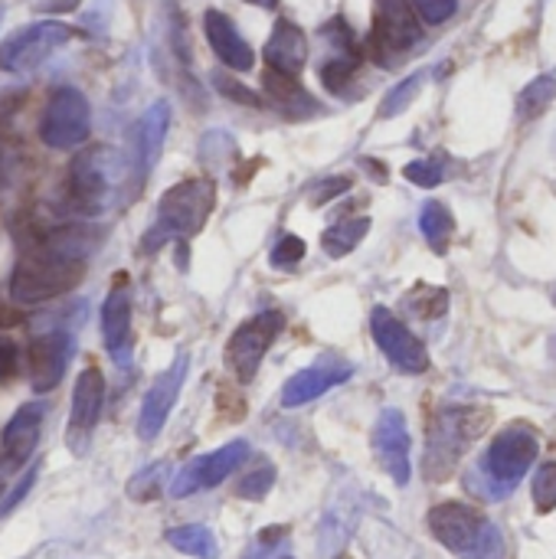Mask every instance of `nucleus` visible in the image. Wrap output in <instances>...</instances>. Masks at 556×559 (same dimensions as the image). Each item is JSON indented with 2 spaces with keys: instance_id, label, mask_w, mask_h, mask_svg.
Wrapping results in <instances>:
<instances>
[{
  "instance_id": "nucleus-1",
  "label": "nucleus",
  "mask_w": 556,
  "mask_h": 559,
  "mask_svg": "<svg viewBox=\"0 0 556 559\" xmlns=\"http://www.w3.org/2000/svg\"><path fill=\"white\" fill-rule=\"evenodd\" d=\"M23 252L10 272V295L20 305H43L72 292L85 278V262L49 249L36 236L20 239Z\"/></svg>"
},
{
  "instance_id": "nucleus-2",
  "label": "nucleus",
  "mask_w": 556,
  "mask_h": 559,
  "mask_svg": "<svg viewBox=\"0 0 556 559\" xmlns=\"http://www.w3.org/2000/svg\"><path fill=\"white\" fill-rule=\"evenodd\" d=\"M541 455V439L531 426L518 423L508 426L495 436V442L488 445L475 478H469V488L478 491L488 501H501L508 498L531 472V465Z\"/></svg>"
},
{
  "instance_id": "nucleus-3",
  "label": "nucleus",
  "mask_w": 556,
  "mask_h": 559,
  "mask_svg": "<svg viewBox=\"0 0 556 559\" xmlns=\"http://www.w3.org/2000/svg\"><path fill=\"white\" fill-rule=\"evenodd\" d=\"M121 157L118 151L98 144L85 147L72 157L66 174V203L79 216H102L115 200L121 187Z\"/></svg>"
},
{
  "instance_id": "nucleus-4",
  "label": "nucleus",
  "mask_w": 556,
  "mask_h": 559,
  "mask_svg": "<svg viewBox=\"0 0 556 559\" xmlns=\"http://www.w3.org/2000/svg\"><path fill=\"white\" fill-rule=\"evenodd\" d=\"M433 537L462 559H505V534L475 508L449 501L429 511Z\"/></svg>"
},
{
  "instance_id": "nucleus-5",
  "label": "nucleus",
  "mask_w": 556,
  "mask_h": 559,
  "mask_svg": "<svg viewBox=\"0 0 556 559\" xmlns=\"http://www.w3.org/2000/svg\"><path fill=\"white\" fill-rule=\"evenodd\" d=\"M213 206H216V187H213V180H203V177L180 180L177 187H170L161 197V203H157V223L147 233L144 249L154 252L157 246H164L174 236L177 239L197 236L206 226Z\"/></svg>"
},
{
  "instance_id": "nucleus-6",
  "label": "nucleus",
  "mask_w": 556,
  "mask_h": 559,
  "mask_svg": "<svg viewBox=\"0 0 556 559\" xmlns=\"http://www.w3.org/2000/svg\"><path fill=\"white\" fill-rule=\"evenodd\" d=\"M488 423V413H478L472 406H452L442 409L433 423L429 432V449H426V475L433 481H442L456 472L459 459L469 452V445L482 436Z\"/></svg>"
},
{
  "instance_id": "nucleus-7",
  "label": "nucleus",
  "mask_w": 556,
  "mask_h": 559,
  "mask_svg": "<svg viewBox=\"0 0 556 559\" xmlns=\"http://www.w3.org/2000/svg\"><path fill=\"white\" fill-rule=\"evenodd\" d=\"M88 131H92L88 98L72 85L56 88L49 95L46 108H43V118H39L43 144L52 147V151H72V147L88 141Z\"/></svg>"
},
{
  "instance_id": "nucleus-8",
  "label": "nucleus",
  "mask_w": 556,
  "mask_h": 559,
  "mask_svg": "<svg viewBox=\"0 0 556 559\" xmlns=\"http://www.w3.org/2000/svg\"><path fill=\"white\" fill-rule=\"evenodd\" d=\"M72 39V26L59 20H36L0 43V69L3 72H29L43 59H49L59 46Z\"/></svg>"
},
{
  "instance_id": "nucleus-9",
  "label": "nucleus",
  "mask_w": 556,
  "mask_h": 559,
  "mask_svg": "<svg viewBox=\"0 0 556 559\" xmlns=\"http://www.w3.org/2000/svg\"><path fill=\"white\" fill-rule=\"evenodd\" d=\"M282 328H285V318L279 311H262L252 321H246L242 328H236V334L226 344V364L239 383L256 380L259 364H262L265 350L272 347V341L282 334Z\"/></svg>"
},
{
  "instance_id": "nucleus-10",
  "label": "nucleus",
  "mask_w": 556,
  "mask_h": 559,
  "mask_svg": "<svg viewBox=\"0 0 556 559\" xmlns=\"http://www.w3.org/2000/svg\"><path fill=\"white\" fill-rule=\"evenodd\" d=\"M419 43V16L410 0H377L370 49L380 66H393V56Z\"/></svg>"
},
{
  "instance_id": "nucleus-11",
  "label": "nucleus",
  "mask_w": 556,
  "mask_h": 559,
  "mask_svg": "<svg viewBox=\"0 0 556 559\" xmlns=\"http://www.w3.org/2000/svg\"><path fill=\"white\" fill-rule=\"evenodd\" d=\"M102 406H105V377L98 367H85L75 377L72 409H69V426H66V445L72 449V455L88 452V442L102 419Z\"/></svg>"
},
{
  "instance_id": "nucleus-12",
  "label": "nucleus",
  "mask_w": 556,
  "mask_h": 559,
  "mask_svg": "<svg viewBox=\"0 0 556 559\" xmlns=\"http://www.w3.org/2000/svg\"><path fill=\"white\" fill-rule=\"evenodd\" d=\"M370 445L380 468L397 481V488H406L413 478V439H410L406 416L400 409H383L377 416Z\"/></svg>"
},
{
  "instance_id": "nucleus-13",
  "label": "nucleus",
  "mask_w": 556,
  "mask_h": 559,
  "mask_svg": "<svg viewBox=\"0 0 556 559\" xmlns=\"http://www.w3.org/2000/svg\"><path fill=\"white\" fill-rule=\"evenodd\" d=\"M246 459H249V442L236 439V442H229V445H223V449H216L210 455H200V459L187 462L170 481V498H190L197 491L223 485Z\"/></svg>"
},
{
  "instance_id": "nucleus-14",
  "label": "nucleus",
  "mask_w": 556,
  "mask_h": 559,
  "mask_svg": "<svg viewBox=\"0 0 556 559\" xmlns=\"http://www.w3.org/2000/svg\"><path fill=\"white\" fill-rule=\"evenodd\" d=\"M370 331H374V341L383 350V357L400 373H426L429 370V354H426L423 341L397 314H390L387 308H374Z\"/></svg>"
},
{
  "instance_id": "nucleus-15",
  "label": "nucleus",
  "mask_w": 556,
  "mask_h": 559,
  "mask_svg": "<svg viewBox=\"0 0 556 559\" xmlns=\"http://www.w3.org/2000/svg\"><path fill=\"white\" fill-rule=\"evenodd\" d=\"M187 367H190V357L180 354V357L151 383V390L144 393L141 413H138V439H141V442H154V439L161 436V429H164V423H167V416H170V409H174V403H177V396H180V386H184V380H187Z\"/></svg>"
},
{
  "instance_id": "nucleus-16",
  "label": "nucleus",
  "mask_w": 556,
  "mask_h": 559,
  "mask_svg": "<svg viewBox=\"0 0 556 559\" xmlns=\"http://www.w3.org/2000/svg\"><path fill=\"white\" fill-rule=\"evenodd\" d=\"M72 357V334L69 331H43L29 341L26 370L33 393H49L66 377V364Z\"/></svg>"
},
{
  "instance_id": "nucleus-17",
  "label": "nucleus",
  "mask_w": 556,
  "mask_h": 559,
  "mask_svg": "<svg viewBox=\"0 0 556 559\" xmlns=\"http://www.w3.org/2000/svg\"><path fill=\"white\" fill-rule=\"evenodd\" d=\"M43 419H46V403H23L10 423L3 426L0 436V449H3V462L10 468H20L39 445V432H43Z\"/></svg>"
},
{
  "instance_id": "nucleus-18",
  "label": "nucleus",
  "mask_w": 556,
  "mask_h": 559,
  "mask_svg": "<svg viewBox=\"0 0 556 559\" xmlns=\"http://www.w3.org/2000/svg\"><path fill=\"white\" fill-rule=\"evenodd\" d=\"M203 33H206V43L210 49L216 52V59L236 72H249L256 56H252V46L239 36L236 23L223 13V10H206L203 13Z\"/></svg>"
},
{
  "instance_id": "nucleus-19",
  "label": "nucleus",
  "mask_w": 556,
  "mask_h": 559,
  "mask_svg": "<svg viewBox=\"0 0 556 559\" xmlns=\"http://www.w3.org/2000/svg\"><path fill=\"white\" fill-rule=\"evenodd\" d=\"M351 377H354V367H347V364H315V367L295 373V377L285 383V390H282V406H285V409H298V406H305V403L324 396L328 390L347 383Z\"/></svg>"
},
{
  "instance_id": "nucleus-20",
  "label": "nucleus",
  "mask_w": 556,
  "mask_h": 559,
  "mask_svg": "<svg viewBox=\"0 0 556 559\" xmlns=\"http://www.w3.org/2000/svg\"><path fill=\"white\" fill-rule=\"evenodd\" d=\"M102 341L115 364H128L131 354V295L128 288H111L102 305Z\"/></svg>"
},
{
  "instance_id": "nucleus-21",
  "label": "nucleus",
  "mask_w": 556,
  "mask_h": 559,
  "mask_svg": "<svg viewBox=\"0 0 556 559\" xmlns=\"http://www.w3.org/2000/svg\"><path fill=\"white\" fill-rule=\"evenodd\" d=\"M265 62L272 72L298 75L308 62V39H305L301 26H295L292 20H279L265 43Z\"/></svg>"
},
{
  "instance_id": "nucleus-22",
  "label": "nucleus",
  "mask_w": 556,
  "mask_h": 559,
  "mask_svg": "<svg viewBox=\"0 0 556 559\" xmlns=\"http://www.w3.org/2000/svg\"><path fill=\"white\" fill-rule=\"evenodd\" d=\"M167 128H170V105L167 102H154L141 115L138 131H134V154H138V174L141 177L151 174V167L157 164L164 138H167Z\"/></svg>"
},
{
  "instance_id": "nucleus-23",
  "label": "nucleus",
  "mask_w": 556,
  "mask_h": 559,
  "mask_svg": "<svg viewBox=\"0 0 556 559\" xmlns=\"http://www.w3.org/2000/svg\"><path fill=\"white\" fill-rule=\"evenodd\" d=\"M262 88H265V98L288 118H308L318 111V102L311 98V92L295 75H282V72L265 69Z\"/></svg>"
},
{
  "instance_id": "nucleus-24",
  "label": "nucleus",
  "mask_w": 556,
  "mask_h": 559,
  "mask_svg": "<svg viewBox=\"0 0 556 559\" xmlns=\"http://www.w3.org/2000/svg\"><path fill=\"white\" fill-rule=\"evenodd\" d=\"M167 544L184 557L216 559V537L203 524H184V527L167 531Z\"/></svg>"
},
{
  "instance_id": "nucleus-25",
  "label": "nucleus",
  "mask_w": 556,
  "mask_h": 559,
  "mask_svg": "<svg viewBox=\"0 0 556 559\" xmlns=\"http://www.w3.org/2000/svg\"><path fill=\"white\" fill-rule=\"evenodd\" d=\"M367 233H370V219H367V216L344 219V223H338V226L324 229L321 246H324V252H328L331 259H344V255H351V252L364 242V236H367Z\"/></svg>"
},
{
  "instance_id": "nucleus-26",
  "label": "nucleus",
  "mask_w": 556,
  "mask_h": 559,
  "mask_svg": "<svg viewBox=\"0 0 556 559\" xmlns=\"http://www.w3.org/2000/svg\"><path fill=\"white\" fill-rule=\"evenodd\" d=\"M419 229H423V236H426V242L436 249V252H446L449 249V239H452V229H456V223H452V213L442 206V203H426L423 206V213H419Z\"/></svg>"
},
{
  "instance_id": "nucleus-27",
  "label": "nucleus",
  "mask_w": 556,
  "mask_h": 559,
  "mask_svg": "<svg viewBox=\"0 0 556 559\" xmlns=\"http://www.w3.org/2000/svg\"><path fill=\"white\" fill-rule=\"evenodd\" d=\"M556 98V79L554 75H537L518 98V115L521 118H541Z\"/></svg>"
},
{
  "instance_id": "nucleus-28",
  "label": "nucleus",
  "mask_w": 556,
  "mask_h": 559,
  "mask_svg": "<svg viewBox=\"0 0 556 559\" xmlns=\"http://www.w3.org/2000/svg\"><path fill=\"white\" fill-rule=\"evenodd\" d=\"M406 308L416 314V318H442L449 311V292L446 288H436V285H416L410 295H406Z\"/></svg>"
},
{
  "instance_id": "nucleus-29",
  "label": "nucleus",
  "mask_w": 556,
  "mask_h": 559,
  "mask_svg": "<svg viewBox=\"0 0 556 559\" xmlns=\"http://www.w3.org/2000/svg\"><path fill=\"white\" fill-rule=\"evenodd\" d=\"M423 82H426V72H413V75H406L403 82H397V85L387 92V98L380 102V118H397V115H403V111L413 105V98L419 95Z\"/></svg>"
},
{
  "instance_id": "nucleus-30",
  "label": "nucleus",
  "mask_w": 556,
  "mask_h": 559,
  "mask_svg": "<svg viewBox=\"0 0 556 559\" xmlns=\"http://www.w3.org/2000/svg\"><path fill=\"white\" fill-rule=\"evenodd\" d=\"M164 475H167V462H154L147 468H141L131 481H128V498L131 501H157L164 491Z\"/></svg>"
},
{
  "instance_id": "nucleus-31",
  "label": "nucleus",
  "mask_w": 556,
  "mask_h": 559,
  "mask_svg": "<svg viewBox=\"0 0 556 559\" xmlns=\"http://www.w3.org/2000/svg\"><path fill=\"white\" fill-rule=\"evenodd\" d=\"M272 485H275V465L265 462V465H259V468H252V472H246L239 478L236 498H242V501H262L272 491Z\"/></svg>"
},
{
  "instance_id": "nucleus-32",
  "label": "nucleus",
  "mask_w": 556,
  "mask_h": 559,
  "mask_svg": "<svg viewBox=\"0 0 556 559\" xmlns=\"http://www.w3.org/2000/svg\"><path fill=\"white\" fill-rule=\"evenodd\" d=\"M531 498H534L537 514L556 511V462H547L537 468V475L531 481Z\"/></svg>"
},
{
  "instance_id": "nucleus-33",
  "label": "nucleus",
  "mask_w": 556,
  "mask_h": 559,
  "mask_svg": "<svg viewBox=\"0 0 556 559\" xmlns=\"http://www.w3.org/2000/svg\"><path fill=\"white\" fill-rule=\"evenodd\" d=\"M354 72H357V56H338V59H331V62L321 66V82L334 95H341L347 88V82L354 79Z\"/></svg>"
},
{
  "instance_id": "nucleus-34",
  "label": "nucleus",
  "mask_w": 556,
  "mask_h": 559,
  "mask_svg": "<svg viewBox=\"0 0 556 559\" xmlns=\"http://www.w3.org/2000/svg\"><path fill=\"white\" fill-rule=\"evenodd\" d=\"M442 174H446V167H442L439 157H423V160H413V164L403 167V177L410 183H416V187H426V190L439 187L442 183Z\"/></svg>"
},
{
  "instance_id": "nucleus-35",
  "label": "nucleus",
  "mask_w": 556,
  "mask_h": 559,
  "mask_svg": "<svg viewBox=\"0 0 556 559\" xmlns=\"http://www.w3.org/2000/svg\"><path fill=\"white\" fill-rule=\"evenodd\" d=\"M305 252H308V246H305L298 236H282L269 259H272V265H275V269L288 272V269H295V265L305 259Z\"/></svg>"
},
{
  "instance_id": "nucleus-36",
  "label": "nucleus",
  "mask_w": 556,
  "mask_h": 559,
  "mask_svg": "<svg viewBox=\"0 0 556 559\" xmlns=\"http://www.w3.org/2000/svg\"><path fill=\"white\" fill-rule=\"evenodd\" d=\"M213 85H216L220 95H226L229 102H239V105H249V108H259V105H262V98H259L249 85L229 79L226 72H213Z\"/></svg>"
},
{
  "instance_id": "nucleus-37",
  "label": "nucleus",
  "mask_w": 556,
  "mask_h": 559,
  "mask_svg": "<svg viewBox=\"0 0 556 559\" xmlns=\"http://www.w3.org/2000/svg\"><path fill=\"white\" fill-rule=\"evenodd\" d=\"M416 16L426 20V23H446L456 10H459V0H410Z\"/></svg>"
},
{
  "instance_id": "nucleus-38",
  "label": "nucleus",
  "mask_w": 556,
  "mask_h": 559,
  "mask_svg": "<svg viewBox=\"0 0 556 559\" xmlns=\"http://www.w3.org/2000/svg\"><path fill=\"white\" fill-rule=\"evenodd\" d=\"M36 472H39V468H29V472L13 485V491L0 501V518L13 514V508H16V504H23V498H26V495H29V488L36 485Z\"/></svg>"
},
{
  "instance_id": "nucleus-39",
  "label": "nucleus",
  "mask_w": 556,
  "mask_h": 559,
  "mask_svg": "<svg viewBox=\"0 0 556 559\" xmlns=\"http://www.w3.org/2000/svg\"><path fill=\"white\" fill-rule=\"evenodd\" d=\"M347 190H351V180H347V177H328V180H321V183L315 187L311 200H315V203H328V200H334V197H341V193H347Z\"/></svg>"
},
{
  "instance_id": "nucleus-40",
  "label": "nucleus",
  "mask_w": 556,
  "mask_h": 559,
  "mask_svg": "<svg viewBox=\"0 0 556 559\" xmlns=\"http://www.w3.org/2000/svg\"><path fill=\"white\" fill-rule=\"evenodd\" d=\"M20 367V350L10 337L0 334V380H10Z\"/></svg>"
},
{
  "instance_id": "nucleus-41",
  "label": "nucleus",
  "mask_w": 556,
  "mask_h": 559,
  "mask_svg": "<svg viewBox=\"0 0 556 559\" xmlns=\"http://www.w3.org/2000/svg\"><path fill=\"white\" fill-rule=\"evenodd\" d=\"M246 3H256V7H265V10H272L279 0H246Z\"/></svg>"
},
{
  "instance_id": "nucleus-42",
  "label": "nucleus",
  "mask_w": 556,
  "mask_h": 559,
  "mask_svg": "<svg viewBox=\"0 0 556 559\" xmlns=\"http://www.w3.org/2000/svg\"><path fill=\"white\" fill-rule=\"evenodd\" d=\"M272 559H295V557H288V554H279V557H272Z\"/></svg>"
}]
</instances>
